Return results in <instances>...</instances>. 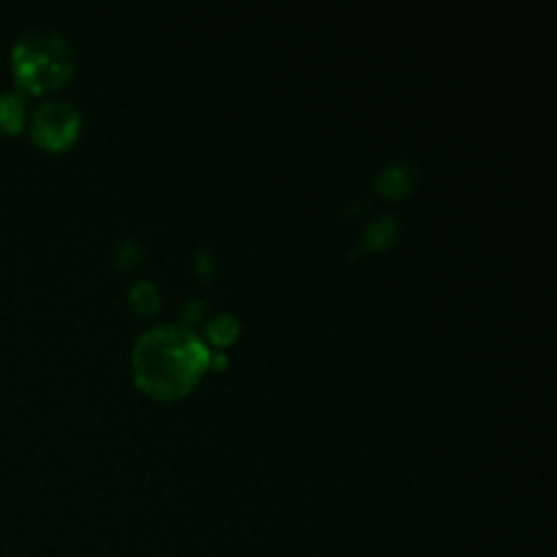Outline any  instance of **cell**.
Returning a JSON list of instances; mask_svg holds the SVG:
<instances>
[{
    "instance_id": "1",
    "label": "cell",
    "mask_w": 557,
    "mask_h": 557,
    "mask_svg": "<svg viewBox=\"0 0 557 557\" xmlns=\"http://www.w3.org/2000/svg\"><path fill=\"white\" fill-rule=\"evenodd\" d=\"M134 379L147 395L174 400L199 384L210 368V348L183 324H158L139 335L131 354Z\"/></svg>"
},
{
    "instance_id": "2",
    "label": "cell",
    "mask_w": 557,
    "mask_h": 557,
    "mask_svg": "<svg viewBox=\"0 0 557 557\" xmlns=\"http://www.w3.org/2000/svg\"><path fill=\"white\" fill-rule=\"evenodd\" d=\"M11 63L22 87L30 92H47L63 85L74 69L71 47L63 33L33 27L16 38L11 49Z\"/></svg>"
},
{
    "instance_id": "3",
    "label": "cell",
    "mask_w": 557,
    "mask_h": 557,
    "mask_svg": "<svg viewBox=\"0 0 557 557\" xmlns=\"http://www.w3.org/2000/svg\"><path fill=\"white\" fill-rule=\"evenodd\" d=\"M82 117L76 107L65 98H49L38 103L30 117V134L47 150H63L79 134Z\"/></svg>"
},
{
    "instance_id": "4",
    "label": "cell",
    "mask_w": 557,
    "mask_h": 557,
    "mask_svg": "<svg viewBox=\"0 0 557 557\" xmlns=\"http://www.w3.org/2000/svg\"><path fill=\"white\" fill-rule=\"evenodd\" d=\"M411 185H413V169L408 161H392L381 169L379 190L384 196L397 199V196L408 194V190H411Z\"/></svg>"
},
{
    "instance_id": "5",
    "label": "cell",
    "mask_w": 557,
    "mask_h": 557,
    "mask_svg": "<svg viewBox=\"0 0 557 557\" xmlns=\"http://www.w3.org/2000/svg\"><path fill=\"white\" fill-rule=\"evenodd\" d=\"M25 117H27L25 98H22L16 90L0 92V131H5V134H16V131L25 125Z\"/></svg>"
},
{
    "instance_id": "6",
    "label": "cell",
    "mask_w": 557,
    "mask_h": 557,
    "mask_svg": "<svg viewBox=\"0 0 557 557\" xmlns=\"http://www.w3.org/2000/svg\"><path fill=\"white\" fill-rule=\"evenodd\" d=\"M205 335H207V341L212 343V346L226 348L228 343L237 341L239 321L234 319V315H228V313L212 315V319L205 324Z\"/></svg>"
},
{
    "instance_id": "7",
    "label": "cell",
    "mask_w": 557,
    "mask_h": 557,
    "mask_svg": "<svg viewBox=\"0 0 557 557\" xmlns=\"http://www.w3.org/2000/svg\"><path fill=\"white\" fill-rule=\"evenodd\" d=\"M397 232H400V223L395 221V215H379L364 228V243L370 248H386L392 245V239H397Z\"/></svg>"
},
{
    "instance_id": "8",
    "label": "cell",
    "mask_w": 557,
    "mask_h": 557,
    "mask_svg": "<svg viewBox=\"0 0 557 557\" xmlns=\"http://www.w3.org/2000/svg\"><path fill=\"white\" fill-rule=\"evenodd\" d=\"M128 302L136 313H141V315L156 313L158 305H161V292L156 288V283L136 281L134 286L128 288Z\"/></svg>"
},
{
    "instance_id": "9",
    "label": "cell",
    "mask_w": 557,
    "mask_h": 557,
    "mask_svg": "<svg viewBox=\"0 0 557 557\" xmlns=\"http://www.w3.org/2000/svg\"><path fill=\"white\" fill-rule=\"evenodd\" d=\"M117 259L123 267L134 264V261L139 259V245H136L134 239H123V243L117 245Z\"/></svg>"
},
{
    "instance_id": "10",
    "label": "cell",
    "mask_w": 557,
    "mask_h": 557,
    "mask_svg": "<svg viewBox=\"0 0 557 557\" xmlns=\"http://www.w3.org/2000/svg\"><path fill=\"white\" fill-rule=\"evenodd\" d=\"M201 313H205V302H201V299H190V302H185V308H183L185 324L183 326H188L190 330V326L201 319Z\"/></svg>"
},
{
    "instance_id": "11",
    "label": "cell",
    "mask_w": 557,
    "mask_h": 557,
    "mask_svg": "<svg viewBox=\"0 0 557 557\" xmlns=\"http://www.w3.org/2000/svg\"><path fill=\"white\" fill-rule=\"evenodd\" d=\"M196 267H199L201 275H207V272L212 270V256L207 253V250H199V256H196Z\"/></svg>"
}]
</instances>
